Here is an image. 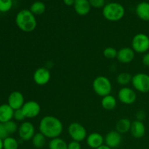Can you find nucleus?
<instances>
[{
	"mask_svg": "<svg viewBox=\"0 0 149 149\" xmlns=\"http://www.w3.org/2000/svg\"><path fill=\"white\" fill-rule=\"evenodd\" d=\"M39 129L41 133L43 134L47 138H59L63 129V126L59 119L54 116H45L40 121Z\"/></svg>",
	"mask_w": 149,
	"mask_h": 149,
	"instance_id": "nucleus-1",
	"label": "nucleus"
},
{
	"mask_svg": "<svg viewBox=\"0 0 149 149\" xmlns=\"http://www.w3.org/2000/svg\"><path fill=\"white\" fill-rule=\"evenodd\" d=\"M15 23L20 30L26 33L33 31L37 26L35 15L30 10L27 9L21 10L17 13L15 17Z\"/></svg>",
	"mask_w": 149,
	"mask_h": 149,
	"instance_id": "nucleus-2",
	"label": "nucleus"
},
{
	"mask_svg": "<svg viewBox=\"0 0 149 149\" xmlns=\"http://www.w3.org/2000/svg\"><path fill=\"white\" fill-rule=\"evenodd\" d=\"M103 15L107 20L111 22L119 21L123 18L125 10L123 5L118 2H110L106 4L103 8Z\"/></svg>",
	"mask_w": 149,
	"mask_h": 149,
	"instance_id": "nucleus-3",
	"label": "nucleus"
},
{
	"mask_svg": "<svg viewBox=\"0 0 149 149\" xmlns=\"http://www.w3.org/2000/svg\"><path fill=\"white\" fill-rule=\"evenodd\" d=\"M93 88L97 95L103 97L111 95L112 91V84L107 77L104 76H98L93 81Z\"/></svg>",
	"mask_w": 149,
	"mask_h": 149,
	"instance_id": "nucleus-4",
	"label": "nucleus"
},
{
	"mask_svg": "<svg viewBox=\"0 0 149 149\" xmlns=\"http://www.w3.org/2000/svg\"><path fill=\"white\" fill-rule=\"evenodd\" d=\"M132 48L137 53H146L149 49V36L143 33H137L132 38Z\"/></svg>",
	"mask_w": 149,
	"mask_h": 149,
	"instance_id": "nucleus-5",
	"label": "nucleus"
},
{
	"mask_svg": "<svg viewBox=\"0 0 149 149\" xmlns=\"http://www.w3.org/2000/svg\"><path fill=\"white\" fill-rule=\"evenodd\" d=\"M134 89L141 93H149V75L145 73H138L132 78Z\"/></svg>",
	"mask_w": 149,
	"mask_h": 149,
	"instance_id": "nucleus-6",
	"label": "nucleus"
},
{
	"mask_svg": "<svg viewBox=\"0 0 149 149\" xmlns=\"http://www.w3.org/2000/svg\"><path fill=\"white\" fill-rule=\"evenodd\" d=\"M68 135L71 139L77 142H81L87 138V130L85 127L78 122L70 124L68 127Z\"/></svg>",
	"mask_w": 149,
	"mask_h": 149,
	"instance_id": "nucleus-7",
	"label": "nucleus"
},
{
	"mask_svg": "<svg viewBox=\"0 0 149 149\" xmlns=\"http://www.w3.org/2000/svg\"><path fill=\"white\" fill-rule=\"evenodd\" d=\"M118 99L121 103L125 105L133 104L137 99L135 90L130 87H122L118 92Z\"/></svg>",
	"mask_w": 149,
	"mask_h": 149,
	"instance_id": "nucleus-8",
	"label": "nucleus"
},
{
	"mask_svg": "<svg viewBox=\"0 0 149 149\" xmlns=\"http://www.w3.org/2000/svg\"><path fill=\"white\" fill-rule=\"evenodd\" d=\"M22 111L26 118L33 119L39 116L41 112V106L34 100H29L26 102L22 107Z\"/></svg>",
	"mask_w": 149,
	"mask_h": 149,
	"instance_id": "nucleus-9",
	"label": "nucleus"
},
{
	"mask_svg": "<svg viewBox=\"0 0 149 149\" xmlns=\"http://www.w3.org/2000/svg\"><path fill=\"white\" fill-rule=\"evenodd\" d=\"M18 134L20 139L23 140V141H31L36 134L35 133L34 126L31 122H23L18 127Z\"/></svg>",
	"mask_w": 149,
	"mask_h": 149,
	"instance_id": "nucleus-10",
	"label": "nucleus"
},
{
	"mask_svg": "<svg viewBox=\"0 0 149 149\" xmlns=\"http://www.w3.org/2000/svg\"><path fill=\"white\" fill-rule=\"evenodd\" d=\"M34 82L37 85L43 86L47 84L51 79V74L49 70L45 67L38 68L33 75Z\"/></svg>",
	"mask_w": 149,
	"mask_h": 149,
	"instance_id": "nucleus-11",
	"label": "nucleus"
},
{
	"mask_svg": "<svg viewBox=\"0 0 149 149\" xmlns=\"http://www.w3.org/2000/svg\"><path fill=\"white\" fill-rule=\"evenodd\" d=\"M24 103V96L20 92L14 91L9 95L7 104L14 111L22 109Z\"/></svg>",
	"mask_w": 149,
	"mask_h": 149,
	"instance_id": "nucleus-12",
	"label": "nucleus"
},
{
	"mask_svg": "<svg viewBox=\"0 0 149 149\" xmlns=\"http://www.w3.org/2000/svg\"><path fill=\"white\" fill-rule=\"evenodd\" d=\"M104 141L106 145L111 148H117L122 143V135L116 130L110 131L106 134Z\"/></svg>",
	"mask_w": 149,
	"mask_h": 149,
	"instance_id": "nucleus-13",
	"label": "nucleus"
},
{
	"mask_svg": "<svg viewBox=\"0 0 149 149\" xmlns=\"http://www.w3.org/2000/svg\"><path fill=\"white\" fill-rule=\"evenodd\" d=\"M135 51L130 47H123L117 52L118 61L124 64H127L132 62L135 58Z\"/></svg>",
	"mask_w": 149,
	"mask_h": 149,
	"instance_id": "nucleus-14",
	"label": "nucleus"
},
{
	"mask_svg": "<svg viewBox=\"0 0 149 149\" xmlns=\"http://www.w3.org/2000/svg\"><path fill=\"white\" fill-rule=\"evenodd\" d=\"M146 130V126L143 122L135 120L132 122L130 132L133 138H136V139H140L145 135Z\"/></svg>",
	"mask_w": 149,
	"mask_h": 149,
	"instance_id": "nucleus-15",
	"label": "nucleus"
},
{
	"mask_svg": "<svg viewBox=\"0 0 149 149\" xmlns=\"http://www.w3.org/2000/svg\"><path fill=\"white\" fill-rule=\"evenodd\" d=\"M104 138L98 132H93L87 137V144L91 148L96 149L103 145Z\"/></svg>",
	"mask_w": 149,
	"mask_h": 149,
	"instance_id": "nucleus-16",
	"label": "nucleus"
},
{
	"mask_svg": "<svg viewBox=\"0 0 149 149\" xmlns=\"http://www.w3.org/2000/svg\"><path fill=\"white\" fill-rule=\"evenodd\" d=\"M74 8L79 15L84 16L90 13L91 6L89 0H75Z\"/></svg>",
	"mask_w": 149,
	"mask_h": 149,
	"instance_id": "nucleus-17",
	"label": "nucleus"
},
{
	"mask_svg": "<svg viewBox=\"0 0 149 149\" xmlns=\"http://www.w3.org/2000/svg\"><path fill=\"white\" fill-rule=\"evenodd\" d=\"M136 15L141 20L149 21V2L141 1L135 9Z\"/></svg>",
	"mask_w": 149,
	"mask_h": 149,
	"instance_id": "nucleus-18",
	"label": "nucleus"
},
{
	"mask_svg": "<svg viewBox=\"0 0 149 149\" xmlns=\"http://www.w3.org/2000/svg\"><path fill=\"white\" fill-rule=\"evenodd\" d=\"M14 115V110L8 104L0 106V123L4 124L12 120Z\"/></svg>",
	"mask_w": 149,
	"mask_h": 149,
	"instance_id": "nucleus-19",
	"label": "nucleus"
},
{
	"mask_svg": "<svg viewBox=\"0 0 149 149\" xmlns=\"http://www.w3.org/2000/svg\"><path fill=\"white\" fill-rule=\"evenodd\" d=\"M131 125L132 122L129 119L127 118H122L118 120L116 124V130L122 135L125 134L130 130Z\"/></svg>",
	"mask_w": 149,
	"mask_h": 149,
	"instance_id": "nucleus-20",
	"label": "nucleus"
},
{
	"mask_svg": "<svg viewBox=\"0 0 149 149\" xmlns=\"http://www.w3.org/2000/svg\"><path fill=\"white\" fill-rule=\"evenodd\" d=\"M101 106L106 111L113 110L116 106V98L111 95L103 97L101 100Z\"/></svg>",
	"mask_w": 149,
	"mask_h": 149,
	"instance_id": "nucleus-21",
	"label": "nucleus"
},
{
	"mask_svg": "<svg viewBox=\"0 0 149 149\" xmlns=\"http://www.w3.org/2000/svg\"><path fill=\"white\" fill-rule=\"evenodd\" d=\"M46 137L40 132H37L32 138V144L36 149H42L46 143Z\"/></svg>",
	"mask_w": 149,
	"mask_h": 149,
	"instance_id": "nucleus-22",
	"label": "nucleus"
},
{
	"mask_svg": "<svg viewBox=\"0 0 149 149\" xmlns=\"http://www.w3.org/2000/svg\"><path fill=\"white\" fill-rule=\"evenodd\" d=\"M30 11L34 15H40L46 11V5L42 1H36L31 5Z\"/></svg>",
	"mask_w": 149,
	"mask_h": 149,
	"instance_id": "nucleus-23",
	"label": "nucleus"
},
{
	"mask_svg": "<svg viewBox=\"0 0 149 149\" xmlns=\"http://www.w3.org/2000/svg\"><path fill=\"white\" fill-rule=\"evenodd\" d=\"M49 149H68V143L62 138H53L49 142Z\"/></svg>",
	"mask_w": 149,
	"mask_h": 149,
	"instance_id": "nucleus-24",
	"label": "nucleus"
},
{
	"mask_svg": "<svg viewBox=\"0 0 149 149\" xmlns=\"http://www.w3.org/2000/svg\"><path fill=\"white\" fill-rule=\"evenodd\" d=\"M18 142L13 137H7L3 140V148L4 149H17Z\"/></svg>",
	"mask_w": 149,
	"mask_h": 149,
	"instance_id": "nucleus-25",
	"label": "nucleus"
},
{
	"mask_svg": "<svg viewBox=\"0 0 149 149\" xmlns=\"http://www.w3.org/2000/svg\"><path fill=\"white\" fill-rule=\"evenodd\" d=\"M132 77L131 76L130 74L127 72H122L120 73L117 76V77H116V81H117V83L119 84L125 86L132 81Z\"/></svg>",
	"mask_w": 149,
	"mask_h": 149,
	"instance_id": "nucleus-26",
	"label": "nucleus"
},
{
	"mask_svg": "<svg viewBox=\"0 0 149 149\" xmlns=\"http://www.w3.org/2000/svg\"><path fill=\"white\" fill-rule=\"evenodd\" d=\"M117 52L118 51L116 50L115 48L111 47H106V49L103 50V53L106 58L113 60L117 57Z\"/></svg>",
	"mask_w": 149,
	"mask_h": 149,
	"instance_id": "nucleus-27",
	"label": "nucleus"
},
{
	"mask_svg": "<svg viewBox=\"0 0 149 149\" xmlns=\"http://www.w3.org/2000/svg\"><path fill=\"white\" fill-rule=\"evenodd\" d=\"M13 5V0H0V12L7 13L10 11Z\"/></svg>",
	"mask_w": 149,
	"mask_h": 149,
	"instance_id": "nucleus-28",
	"label": "nucleus"
},
{
	"mask_svg": "<svg viewBox=\"0 0 149 149\" xmlns=\"http://www.w3.org/2000/svg\"><path fill=\"white\" fill-rule=\"evenodd\" d=\"M4 125L5 127L6 130L9 133V135L15 133L16 131L18 130V126H17V123L13 120H10L9 122H6V123L4 124Z\"/></svg>",
	"mask_w": 149,
	"mask_h": 149,
	"instance_id": "nucleus-29",
	"label": "nucleus"
},
{
	"mask_svg": "<svg viewBox=\"0 0 149 149\" xmlns=\"http://www.w3.org/2000/svg\"><path fill=\"white\" fill-rule=\"evenodd\" d=\"M89 2L94 8H103L106 5V0H89Z\"/></svg>",
	"mask_w": 149,
	"mask_h": 149,
	"instance_id": "nucleus-30",
	"label": "nucleus"
},
{
	"mask_svg": "<svg viewBox=\"0 0 149 149\" xmlns=\"http://www.w3.org/2000/svg\"><path fill=\"white\" fill-rule=\"evenodd\" d=\"M13 118L15 119L16 121H19V122H21L23 121L26 119V116H25L24 113H23L22 109H17V110L14 111V115H13Z\"/></svg>",
	"mask_w": 149,
	"mask_h": 149,
	"instance_id": "nucleus-31",
	"label": "nucleus"
},
{
	"mask_svg": "<svg viewBox=\"0 0 149 149\" xmlns=\"http://www.w3.org/2000/svg\"><path fill=\"white\" fill-rule=\"evenodd\" d=\"M7 137H9V133L6 130L4 124L0 123V138L1 140H4L7 138Z\"/></svg>",
	"mask_w": 149,
	"mask_h": 149,
	"instance_id": "nucleus-32",
	"label": "nucleus"
},
{
	"mask_svg": "<svg viewBox=\"0 0 149 149\" xmlns=\"http://www.w3.org/2000/svg\"><path fill=\"white\" fill-rule=\"evenodd\" d=\"M146 117V113L144 110H139L136 113V120L143 122Z\"/></svg>",
	"mask_w": 149,
	"mask_h": 149,
	"instance_id": "nucleus-33",
	"label": "nucleus"
},
{
	"mask_svg": "<svg viewBox=\"0 0 149 149\" xmlns=\"http://www.w3.org/2000/svg\"><path fill=\"white\" fill-rule=\"evenodd\" d=\"M81 145L79 142L72 141L68 144V149H81Z\"/></svg>",
	"mask_w": 149,
	"mask_h": 149,
	"instance_id": "nucleus-34",
	"label": "nucleus"
},
{
	"mask_svg": "<svg viewBox=\"0 0 149 149\" xmlns=\"http://www.w3.org/2000/svg\"><path fill=\"white\" fill-rule=\"evenodd\" d=\"M142 62L143 65L149 68V52H146V53L144 54L142 58Z\"/></svg>",
	"mask_w": 149,
	"mask_h": 149,
	"instance_id": "nucleus-35",
	"label": "nucleus"
},
{
	"mask_svg": "<svg viewBox=\"0 0 149 149\" xmlns=\"http://www.w3.org/2000/svg\"><path fill=\"white\" fill-rule=\"evenodd\" d=\"M75 0H63V3L66 6H74Z\"/></svg>",
	"mask_w": 149,
	"mask_h": 149,
	"instance_id": "nucleus-36",
	"label": "nucleus"
},
{
	"mask_svg": "<svg viewBox=\"0 0 149 149\" xmlns=\"http://www.w3.org/2000/svg\"><path fill=\"white\" fill-rule=\"evenodd\" d=\"M96 149H112V148H111L110 147L107 146L106 145H103V146H101L99 147V148H97Z\"/></svg>",
	"mask_w": 149,
	"mask_h": 149,
	"instance_id": "nucleus-37",
	"label": "nucleus"
},
{
	"mask_svg": "<svg viewBox=\"0 0 149 149\" xmlns=\"http://www.w3.org/2000/svg\"><path fill=\"white\" fill-rule=\"evenodd\" d=\"M0 149H4L3 148V140L0 138Z\"/></svg>",
	"mask_w": 149,
	"mask_h": 149,
	"instance_id": "nucleus-38",
	"label": "nucleus"
}]
</instances>
